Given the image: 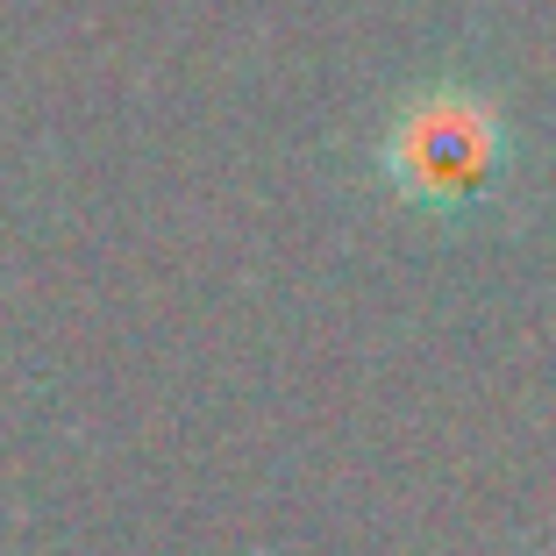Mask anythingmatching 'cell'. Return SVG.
Instances as JSON below:
<instances>
[{
  "instance_id": "6da1fadb",
  "label": "cell",
  "mask_w": 556,
  "mask_h": 556,
  "mask_svg": "<svg viewBox=\"0 0 556 556\" xmlns=\"http://www.w3.org/2000/svg\"><path fill=\"white\" fill-rule=\"evenodd\" d=\"M400 172H407V193H478V179L492 172V115L471 108L464 93H435L421 100L407 122H400Z\"/></svg>"
}]
</instances>
